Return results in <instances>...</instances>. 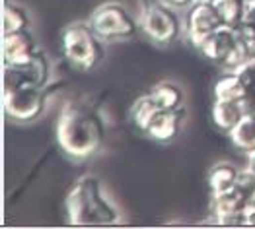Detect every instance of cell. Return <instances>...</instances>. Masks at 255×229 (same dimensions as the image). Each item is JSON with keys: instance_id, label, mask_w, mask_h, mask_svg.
<instances>
[{"instance_id": "28", "label": "cell", "mask_w": 255, "mask_h": 229, "mask_svg": "<svg viewBox=\"0 0 255 229\" xmlns=\"http://www.w3.org/2000/svg\"><path fill=\"white\" fill-rule=\"evenodd\" d=\"M248 169H250L252 173H255V152L248 153Z\"/></svg>"}, {"instance_id": "26", "label": "cell", "mask_w": 255, "mask_h": 229, "mask_svg": "<svg viewBox=\"0 0 255 229\" xmlns=\"http://www.w3.org/2000/svg\"><path fill=\"white\" fill-rule=\"evenodd\" d=\"M244 23L254 27L255 29V0H250L248 2V8H246V18H244Z\"/></svg>"}, {"instance_id": "11", "label": "cell", "mask_w": 255, "mask_h": 229, "mask_svg": "<svg viewBox=\"0 0 255 229\" xmlns=\"http://www.w3.org/2000/svg\"><path fill=\"white\" fill-rule=\"evenodd\" d=\"M185 117H187V109L181 107V109H173V111H166L162 109L158 113V117L154 119V123L150 125V128L146 130V136L154 142H160V144H168L171 140H175L183 128L185 123Z\"/></svg>"}, {"instance_id": "17", "label": "cell", "mask_w": 255, "mask_h": 229, "mask_svg": "<svg viewBox=\"0 0 255 229\" xmlns=\"http://www.w3.org/2000/svg\"><path fill=\"white\" fill-rule=\"evenodd\" d=\"M248 85L234 70H228V74L220 76L213 85V97L222 101H242Z\"/></svg>"}, {"instance_id": "29", "label": "cell", "mask_w": 255, "mask_h": 229, "mask_svg": "<svg viewBox=\"0 0 255 229\" xmlns=\"http://www.w3.org/2000/svg\"><path fill=\"white\" fill-rule=\"evenodd\" d=\"M248 226H250V228H255V208L248 210Z\"/></svg>"}, {"instance_id": "20", "label": "cell", "mask_w": 255, "mask_h": 229, "mask_svg": "<svg viewBox=\"0 0 255 229\" xmlns=\"http://www.w3.org/2000/svg\"><path fill=\"white\" fill-rule=\"evenodd\" d=\"M29 27H31V18L27 10L18 2H6L4 4V33L29 29Z\"/></svg>"}, {"instance_id": "7", "label": "cell", "mask_w": 255, "mask_h": 229, "mask_svg": "<svg viewBox=\"0 0 255 229\" xmlns=\"http://www.w3.org/2000/svg\"><path fill=\"white\" fill-rule=\"evenodd\" d=\"M197 49L203 53L205 59H209L211 63L218 64L226 70H236L244 61H248L240 49L236 29L226 25L213 31L209 37H205Z\"/></svg>"}, {"instance_id": "4", "label": "cell", "mask_w": 255, "mask_h": 229, "mask_svg": "<svg viewBox=\"0 0 255 229\" xmlns=\"http://www.w3.org/2000/svg\"><path fill=\"white\" fill-rule=\"evenodd\" d=\"M88 21L106 43L132 41L142 29L136 18L119 2H106L98 6Z\"/></svg>"}, {"instance_id": "27", "label": "cell", "mask_w": 255, "mask_h": 229, "mask_svg": "<svg viewBox=\"0 0 255 229\" xmlns=\"http://www.w3.org/2000/svg\"><path fill=\"white\" fill-rule=\"evenodd\" d=\"M164 2L170 4L171 8H175V10H189L197 0H164Z\"/></svg>"}, {"instance_id": "25", "label": "cell", "mask_w": 255, "mask_h": 229, "mask_svg": "<svg viewBox=\"0 0 255 229\" xmlns=\"http://www.w3.org/2000/svg\"><path fill=\"white\" fill-rule=\"evenodd\" d=\"M240 103H242V109H244L246 115L255 117V85H248V89H246V93H244Z\"/></svg>"}, {"instance_id": "13", "label": "cell", "mask_w": 255, "mask_h": 229, "mask_svg": "<svg viewBox=\"0 0 255 229\" xmlns=\"http://www.w3.org/2000/svg\"><path fill=\"white\" fill-rule=\"evenodd\" d=\"M248 210V200L244 196V192L238 187L230 188L226 192H218L213 194L211 200V216L214 220L216 218H224V216H232V214H240Z\"/></svg>"}, {"instance_id": "10", "label": "cell", "mask_w": 255, "mask_h": 229, "mask_svg": "<svg viewBox=\"0 0 255 229\" xmlns=\"http://www.w3.org/2000/svg\"><path fill=\"white\" fill-rule=\"evenodd\" d=\"M2 51H4V66H12L29 61L39 51V43L31 29H20L12 33H4Z\"/></svg>"}, {"instance_id": "18", "label": "cell", "mask_w": 255, "mask_h": 229, "mask_svg": "<svg viewBox=\"0 0 255 229\" xmlns=\"http://www.w3.org/2000/svg\"><path fill=\"white\" fill-rule=\"evenodd\" d=\"M228 136H230L232 144H234L240 152H246V153L255 152V117L246 115V117L240 121V125L236 126Z\"/></svg>"}, {"instance_id": "15", "label": "cell", "mask_w": 255, "mask_h": 229, "mask_svg": "<svg viewBox=\"0 0 255 229\" xmlns=\"http://www.w3.org/2000/svg\"><path fill=\"white\" fill-rule=\"evenodd\" d=\"M154 97V101L160 105V109L173 111V109H181L185 107V91L179 83L171 82V80H162V82L154 83L148 91Z\"/></svg>"}, {"instance_id": "6", "label": "cell", "mask_w": 255, "mask_h": 229, "mask_svg": "<svg viewBox=\"0 0 255 229\" xmlns=\"http://www.w3.org/2000/svg\"><path fill=\"white\" fill-rule=\"evenodd\" d=\"M6 115L18 123H33L47 109V89L39 85H20L4 89Z\"/></svg>"}, {"instance_id": "23", "label": "cell", "mask_w": 255, "mask_h": 229, "mask_svg": "<svg viewBox=\"0 0 255 229\" xmlns=\"http://www.w3.org/2000/svg\"><path fill=\"white\" fill-rule=\"evenodd\" d=\"M234 72L240 74V78L244 80L246 85H255V57L244 61V63L236 68Z\"/></svg>"}, {"instance_id": "14", "label": "cell", "mask_w": 255, "mask_h": 229, "mask_svg": "<svg viewBox=\"0 0 255 229\" xmlns=\"http://www.w3.org/2000/svg\"><path fill=\"white\" fill-rule=\"evenodd\" d=\"M160 105L154 101V97L146 93L142 97H138L134 103L130 105V111H128V121L130 125L134 126L138 132L146 134V130L150 128V125L154 123V119L158 117L160 113Z\"/></svg>"}, {"instance_id": "30", "label": "cell", "mask_w": 255, "mask_h": 229, "mask_svg": "<svg viewBox=\"0 0 255 229\" xmlns=\"http://www.w3.org/2000/svg\"><path fill=\"white\" fill-rule=\"evenodd\" d=\"M248 2H250V0H248Z\"/></svg>"}, {"instance_id": "9", "label": "cell", "mask_w": 255, "mask_h": 229, "mask_svg": "<svg viewBox=\"0 0 255 229\" xmlns=\"http://www.w3.org/2000/svg\"><path fill=\"white\" fill-rule=\"evenodd\" d=\"M220 27H224V21L214 0H197L187 10V37L195 47Z\"/></svg>"}, {"instance_id": "21", "label": "cell", "mask_w": 255, "mask_h": 229, "mask_svg": "<svg viewBox=\"0 0 255 229\" xmlns=\"http://www.w3.org/2000/svg\"><path fill=\"white\" fill-rule=\"evenodd\" d=\"M236 35H238V43H240V49L244 53L246 59H252L255 57V29L242 23L238 29H236Z\"/></svg>"}, {"instance_id": "22", "label": "cell", "mask_w": 255, "mask_h": 229, "mask_svg": "<svg viewBox=\"0 0 255 229\" xmlns=\"http://www.w3.org/2000/svg\"><path fill=\"white\" fill-rule=\"evenodd\" d=\"M236 187L240 188L248 200V210L255 208V173H252L248 167L240 173V179H238V185Z\"/></svg>"}, {"instance_id": "2", "label": "cell", "mask_w": 255, "mask_h": 229, "mask_svg": "<svg viewBox=\"0 0 255 229\" xmlns=\"http://www.w3.org/2000/svg\"><path fill=\"white\" fill-rule=\"evenodd\" d=\"M66 218L72 226H115L121 212L106 194L102 179L84 175L66 196Z\"/></svg>"}, {"instance_id": "24", "label": "cell", "mask_w": 255, "mask_h": 229, "mask_svg": "<svg viewBox=\"0 0 255 229\" xmlns=\"http://www.w3.org/2000/svg\"><path fill=\"white\" fill-rule=\"evenodd\" d=\"M214 224L216 226H228V228H244V226H248V210L240 212V214H232V216L216 218Z\"/></svg>"}, {"instance_id": "3", "label": "cell", "mask_w": 255, "mask_h": 229, "mask_svg": "<svg viewBox=\"0 0 255 229\" xmlns=\"http://www.w3.org/2000/svg\"><path fill=\"white\" fill-rule=\"evenodd\" d=\"M63 55L80 72L96 70L106 59V41L94 31L90 21H72L63 31Z\"/></svg>"}, {"instance_id": "8", "label": "cell", "mask_w": 255, "mask_h": 229, "mask_svg": "<svg viewBox=\"0 0 255 229\" xmlns=\"http://www.w3.org/2000/svg\"><path fill=\"white\" fill-rule=\"evenodd\" d=\"M51 61L41 49L25 63L4 66V89L20 87V85H39L47 87L51 80Z\"/></svg>"}, {"instance_id": "5", "label": "cell", "mask_w": 255, "mask_h": 229, "mask_svg": "<svg viewBox=\"0 0 255 229\" xmlns=\"http://www.w3.org/2000/svg\"><path fill=\"white\" fill-rule=\"evenodd\" d=\"M142 33L156 45H173L183 35V21L177 10L164 0H148L140 16Z\"/></svg>"}, {"instance_id": "16", "label": "cell", "mask_w": 255, "mask_h": 229, "mask_svg": "<svg viewBox=\"0 0 255 229\" xmlns=\"http://www.w3.org/2000/svg\"><path fill=\"white\" fill-rule=\"evenodd\" d=\"M240 169L230 163V161H220V163H214L207 175V183L213 194L218 192H226L230 188H234L238 185V179H240Z\"/></svg>"}, {"instance_id": "19", "label": "cell", "mask_w": 255, "mask_h": 229, "mask_svg": "<svg viewBox=\"0 0 255 229\" xmlns=\"http://www.w3.org/2000/svg\"><path fill=\"white\" fill-rule=\"evenodd\" d=\"M214 4H216L226 27L238 29L244 23L248 0H214Z\"/></svg>"}, {"instance_id": "1", "label": "cell", "mask_w": 255, "mask_h": 229, "mask_svg": "<svg viewBox=\"0 0 255 229\" xmlns=\"http://www.w3.org/2000/svg\"><path fill=\"white\" fill-rule=\"evenodd\" d=\"M107 138L104 113L92 103L68 101L57 121V142L72 159H88L96 155Z\"/></svg>"}, {"instance_id": "12", "label": "cell", "mask_w": 255, "mask_h": 229, "mask_svg": "<svg viewBox=\"0 0 255 229\" xmlns=\"http://www.w3.org/2000/svg\"><path fill=\"white\" fill-rule=\"evenodd\" d=\"M246 117L242 103L240 101H222V99H214L213 109H211V121L213 126L222 132V134H230L236 126L240 125V121Z\"/></svg>"}]
</instances>
